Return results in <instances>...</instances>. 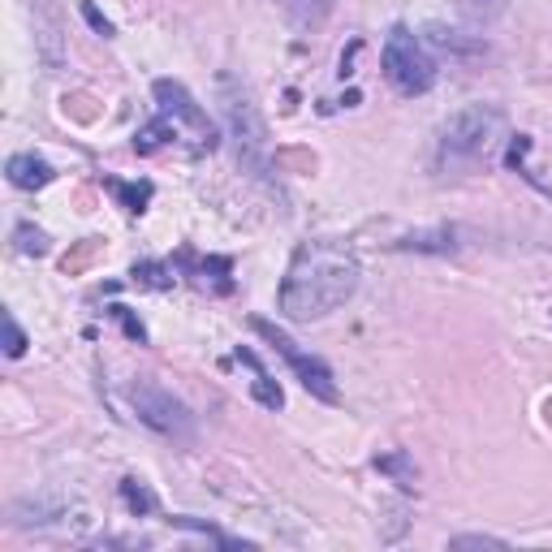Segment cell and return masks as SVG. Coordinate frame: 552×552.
<instances>
[{
	"label": "cell",
	"mask_w": 552,
	"mask_h": 552,
	"mask_svg": "<svg viewBox=\"0 0 552 552\" xmlns=\"http://www.w3.org/2000/svg\"><path fill=\"white\" fill-rule=\"evenodd\" d=\"M358 276H363V268H358V255L345 242H337V238L302 242L294 259H289L276 307L294 324L328 320V315L341 311L345 302L354 298Z\"/></svg>",
	"instance_id": "obj_1"
},
{
	"label": "cell",
	"mask_w": 552,
	"mask_h": 552,
	"mask_svg": "<svg viewBox=\"0 0 552 552\" xmlns=\"http://www.w3.org/2000/svg\"><path fill=\"white\" fill-rule=\"evenodd\" d=\"M151 95H156V121H147V126L134 134V151H138V156H151V151H160V147H169V143H182L186 156L216 151V143H220L216 121L195 104V95H190L182 82L156 78Z\"/></svg>",
	"instance_id": "obj_2"
},
{
	"label": "cell",
	"mask_w": 552,
	"mask_h": 552,
	"mask_svg": "<svg viewBox=\"0 0 552 552\" xmlns=\"http://www.w3.org/2000/svg\"><path fill=\"white\" fill-rule=\"evenodd\" d=\"M220 104H225L229 138H233V147H238V164L251 169L255 177H264L272 169V143H268V126H264V117H259L251 91L233 74H220Z\"/></svg>",
	"instance_id": "obj_3"
},
{
	"label": "cell",
	"mask_w": 552,
	"mask_h": 552,
	"mask_svg": "<svg viewBox=\"0 0 552 552\" xmlns=\"http://www.w3.org/2000/svg\"><path fill=\"white\" fill-rule=\"evenodd\" d=\"M130 406L138 414V423H147L151 432H160L164 440H173V445H190L195 440V414L182 397H173L164 384L156 380H134L130 384Z\"/></svg>",
	"instance_id": "obj_4"
},
{
	"label": "cell",
	"mask_w": 552,
	"mask_h": 552,
	"mask_svg": "<svg viewBox=\"0 0 552 552\" xmlns=\"http://www.w3.org/2000/svg\"><path fill=\"white\" fill-rule=\"evenodd\" d=\"M384 78L393 82L402 95H427L436 87V61L427 57V48L414 39L410 26H393L380 52Z\"/></svg>",
	"instance_id": "obj_5"
},
{
	"label": "cell",
	"mask_w": 552,
	"mask_h": 552,
	"mask_svg": "<svg viewBox=\"0 0 552 552\" xmlns=\"http://www.w3.org/2000/svg\"><path fill=\"white\" fill-rule=\"evenodd\" d=\"M501 113L492 104H466L440 126V156L445 160H479L501 134Z\"/></svg>",
	"instance_id": "obj_6"
},
{
	"label": "cell",
	"mask_w": 552,
	"mask_h": 552,
	"mask_svg": "<svg viewBox=\"0 0 552 552\" xmlns=\"http://www.w3.org/2000/svg\"><path fill=\"white\" fill-rule=\"evenodd\" d=\"M251 328H255V333L272 345L276 354L285 358L289 371H294L298 384H302V389H307L311 397H320V402H328V406H337V402H341L337 380H333V371H328V363H320V358H315V354H307V350H302V345H298L294 337L285 333V328H276V324H268V320H259V315L251 320Z\"/></svg>",
	"instance_id": "obj_7"
},
{
	"label": "cell",
	"mask_w": 552,
	"mask_h": 552,
	"mask_svg": "<svg viewBox=\"0 0 552 552\" xmlns=\"http://www.w3.org/2000/svg\"><path fill=\"white\" fill-rule=\"evenodd\" d=\"M5 177H9V186H18V190H44L57 173H52V164L44 156H31V151H22V156H9Z\"/></svg>",
	"instance_id": "obj_8"
},
{
	"label": "cell",
	"mask_w": 552,
	"mask_h": 552,
	"mask_svg": "<svg viewBox=\"0 0 552 552\" xmlns=\"http://www.w3.org/2000/svg\"><path fill=\"white\" fill-rule=\"evenodd\" d=\"M276 5L285 9V18L298 26V31H315V26H324V18L333 13L337 0H276Z\"/></svg>",
	"instance_id": "obj_9"
},
{
	"label": "cell",
	"mask_w": 552,
	"mask_h": 552,
	"mask_svg": "<svg viewBox=\"0 0 552 552\" xmlns=\"http://www.w3.org/2000/svg\"><path fill=\"white\" fill-rule=\"evenodd\" d=\"M238 358H242L246 367H255V384H251L255 402H259V406H268V410H281V406H285V393H281V384H276V380L268 376V371L259 367V358H255L251 350H242V345H238Z\"/></svg>",
	"instance_id": "obj_10"
},
{
	"label": "cell",
	"mask_w": 552,
	"mask_h": 552,
	"mask_svg": "<svg viewBox=\"0 0 552 552\" xmlns=\"http://www.w3.org/2000/svg\"><path fill=\"white\" fill-rule=\"evenodd\" d=\"M397 251H432V255H449V251H458V233H453V229L406 233V238L397 242Z\"/></svg>",
	"instance_id": "obj_11"
},
{
	"label": "cell",
	"mask_w": 552,
	"mask_h": 552,
	"mask_svg": "<svg viewBox=\"0 0 552 552\" xmlns=\"http://www.w3.org/2000/svg\"><path fill=\"white\" fill-rule=\"evenodd\" d=\"M376 471H380V475H389L402 492H410V488H414V479H419V471H414V458H410L406 449H393V453H384V458H376Z\"/></svg>",
	"instance_id": "obj_12"
},
{
	"label": "cell",
	"mask_w": 552,
	"mask_h": 552,
	"mask_svg": "<svg viewBox=\"0 0 552 552\" xmlns=\"http://www.w3.org/2000/svg\"><path fill=\"white\" fill-rule=\"evenodd\" d=\"M104 186L113 190V195L121 199V207H126V212H134V216L151 203V182H117V177H104Z\"/></svg>",
	"instance_id": "obj_13"
},
{
	"label": "cell",
	"mask_w": 552,
	"mask_h": 552,
	"mask_svg": "<svg viewBox=\"0 0 552 552\" xmlns=\"http://www.w3.org/2000/svg\"><path fill=\"white\" fill-rule=\"evenodd\" d=\"M121 496H126V505H130V514H138V518H143V514H156V492H151L147 488V483L143 479H121Z\"/></svg>",
	"instance_id": "obj_14"
},
{
	"label": "cell",
	"mask_w": 552,
	"mask_h": 552,
	"mask_svg": "<svg viewBox=\"0 0 552 552\" xmlns=\"http://www.w3.org/2000/svg\"><path fill=\"white\" fill-rule=\"evenodd\" d=\"M130 276L138 285H147V289H169L173 285V268H164V264H134Z\"/></svg>",
	"instance_id": "obj_15"
},
{
	"label": "cell",
	"mask_w": 552,
	"mask_h": 552,
	"mask_svg": "<svg viewBox=\"0 0 552 552\" xmlns=\"http://www.w3.org/2000/svg\"><path fill=\"white\" fill-rule=\"evenodd\" d=\"M13 246H18L22 255H48V238L31 225H18V233H13Z\"/></svg>",
	"instance_id": "obj_16"
},
{
	"label": "cell",
	"mask_w": 552,
	"mask_h": 552,
	"mask_svg": "<svg viewBox=\"0 0 552 552\" xmlns=\"http://www.w3.org/2000/svg\"><path fill=\"white\" fill-rule=\"evenodd\" d=\"M5 354L9 358H22L26 354V333L18 328V320H13V315H5Z\"/></svg>",
	"instance_id": "obj_17"
},
{
	"label": "cell",
	"mask_w": 552,
	"mask_h": 552,
	"mask_svg": "<svg viewBox=\"0 0 552 552\" xmlns=\"http://www.w3.org/2000/svg\"><path fill=\"white\" fill-rule=\"evenodd\" d=\"M449 548L453 552H466V548H505V540H496V535H453Z\"/></svg>",
	"instance_id": "obj_18"
},
{
	"label": "cell",
	"mask_w": 552,
	"mask_h": 552,
	"mask_svg": "<svg viewBox=\"0 0 552 552\" xmlns=\"http://www.w3.org/2000/svg\"><path fill=\"white\" fill-rule=\"evenodd\" d=\"M82 18L91 22V31H95V35H104V39H113V35H117V31H113V22H108L104 13L91 5V0H82Z\"/></svg>",
	"instance_id": "obj_19"
},
{
	"label": "cell",
	"mask_w": 552,
	"mask_h": 552,
	"mask_svg": "<svg viewBox=\"0 0 552 552\" xmlns=\"http://www.w3.org/2000/svg\"><path fill=\"white\" fill-rule=\"evenodd\" d=\"M113 315H117V320H121V328H126V337H130V341H138V345H143V341H147V328H143V324H138V320H134V315H130V307H113Z\"/></svg>",
	"instance_id": "obj_20"
},
{
	"label": "cell",
	"mask_w": 552,
	"mask_h": 552,
	"mask_svg": "<svg viewBox=\"0 0 552 552\" xmlns=\"http://www.w3.org/2000/svg\"><path fill=\"white\" fill-rule=\"evenodd\" d=\"M406 531V509L402 505H389V527H384V540H397Z\"/></svg>",
	"instance_id": "obj_21"
}]
</instances>
